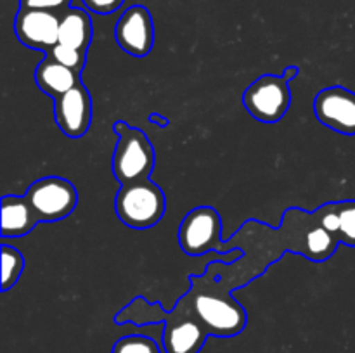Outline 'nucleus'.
<instances>
[{"instance_id": "obj_3", "label": "nucleus", "mask_w": 355, "mask_h": 353, "mask_svg": "<svg viewBox=\"0 0 355 353\" xmlns=\"http://www.w3.org/2000/svg\"><path fill=\"white\" fill-rule=\"evenodd\" d=\"M113 130L118 135L113 152V175L118 182L125 185L151 179L156 154L148 135L121 120L114 121Z\"/></svg>"}, {"instance_id": "obj_8", "label": "nucleus", "mask_w": 355, "mask_h": 353, "mask_svg": "<svg viewBox=\"0 0 355 353\" xmlns=\"http://www.w3.org/2000/svg\"><path fill=\"white\" fill-rule=\"evenodd\" d=\"M319 123L342 135H355V92L342 85L322 89L314 99Z\"/></svg>"}, {"instance_id": "obj_15", "label": "nucleus", "mask_w": 355, "mask_h": 353, "mask_svg": "<svg viewBox=\"0 0 355 353\" xmlns=\"http://www.w3.org/2000/svg\"><path fill=\"white\" fill-rule=\"evenodd\" d=\"M338 244L340 239L333 232H329L328 228H324L321 224L315 221L314 227L309 228L307 234H305L302 255H305L312 262L322 263L329 256L335 255Z\"/></svg>"}, {"instance_id": "obj_23", "label": "nucleus", "mask_w": 355, "mask_h": 353, "mask_svg": "<svg viewBox=\"0 0 355 353\" xmlns=\"http://www.w3.org/2000/svg\"><path fill=\"white\" fill-rule=\"evenodd\" d=\"M298 73H300V69H298V66H288V68L284 69L283 76L288 80V82H291V80L297 78Z\"/></svg>"}, {"instance_id": "obj_14", "label": "nucleus", "mask_w": 355, "mask_h": 353, "mask_svg": "<svg viewBox=\"0 0 355 353\" xmlns=\"http://www.w3.org/2000/svg\"><path fill=\"white\" fill-rule=\"evenodd\" d=\"M90 42H92V19L89 12L80 7H69L61 12L59 44L87 52Z\"/></svg>"}, {"instance_id": "obj_9", "label": "nucleus", "mask_w": 355, "mask_h": 353, "mask_svg": "<svg viewBox=\"0 0 355 353\" xmlns=\"http://www.w3.org/2000/svg\"><path fill=\"white\" fill-rule=\"evenodd\" d=\"M114 38L121 51L134 57H146L155 47V23L144 6H132L114 26Z\"/></svg>"}, {"instance_id": "obj_11", "label": "nucleus", "mask_w": 355, "mask_h": 353, "mask_svg": "<svg viewBox=\"0 0 355 353\" xmlns=\"http://www.w3.org/2000/svg\"><path fill=\"white\" fill-rule=\"evenodd\" d=\"M54 120L68 138H80L92 123V97L83 83L54 99Z\"/></svg>"}, {"instance_id": "obj_20", "label": "nucleus", "mask_w": 355, "mask_h": 353, "mask_svg": "<svg viewBox=\"0 0 355 353\" xmlns=\"http://www.w3.org/2000/svg\"><path fill=\"white\" fill-rule=\"evenodd\" d=\"M71 0H19V9L51 10V12H64L69 9Z\"/></svg>"}, {"instance_id": "obj_21", "label": "nucleus", "mask_w": 355, "mask_h": 353, "mask_svg": "<svg viewBox=\"0 0 355 353\" xmlns=\"http://www.w3.org/2000/svg\"><path fill=\"white\" fill-rule=\"evenodd\" d=\"M83 6L96 14H113L123 6L125 0H82Z\"/></svg>"}, {"instance_id": "obj_17", "label": "nucleus", "mask_w": 355, "mask_h": 353, "mask_svg": "<svg viewBox=\"0 0 355 353\" xmlns=\"http://www.w3.org/2000/svg\"><path fill=\"white\" fill-rule=\"evenodd\" d=\"M335 211L338 217V239L349 248H355V199L336 201Z\"/></svg>"}, {"instance_id": "obj_16", "label": "nucleus", "mask_w": 355, "mask_h": 353, "mask_svg": "<svg viewBox=\"0 0 355 353\" xmlns=\"http://www.w3.org/2000/svg\"><path fill=\"white\" fill-rule=\"evenodd\" d=\"M24 270V256L14 246L2 244V291L12 289Z\"/></svg>"}, {"instance_id": "obj_7", "label": "nucleus", "mask_w": 355, "mask_h": 353, "mask_svg": "<svg viewBox=\"0 0 355 353\" xmlns=\"http://www.w3.org/2000/svg\"><path fill=\"white\" fill-rule=\"evenodd\" d=\"M24 197L30 201L40 221H59L75 211L78 192L69 180L62 176H44L28 187Z\"/></svg>"}, {"instance_id": "obj_22", "label": "nucleus", "mask_w": 355, "mask_h": 353, "mask_svg": "<svg viewBox=\"0 0 355 353\" xmlns=\"http://www.w3.org/2000/svg\"><path fill=\"white\" fill-rule=\"evenodd\" d=\"M148 120H149V123H155V125H158V127H162V128H166L170 125L168 118L162 116V114H158V113H151L148 116Z\"/></svg>"}, {"instance_id": "obj_18", "label": "nucleus", "mask_w": 355, "mask_h": 353, "mask_svg": "<svg viewBox=\"0 0 355 353\" xmlns=\"http://www.w3.org/2000/svg\"><path fill=\"white\" fill-rule=\"evenodd\" d=\"M111 353H162V350L153 338L142 334H130L118 339Z\"/></svg>"}, {"instance_id": "obj_6", "label": "nucleus", "mask_w": 355, "mask_h": 353, "mask_svg": "<svg viewBox=\"0 0 355 353\" xmlns=\"http://www.w3.org/2000/svg\"><path fill=\"white\" fill-rule=\"evenodd\" d=\"M288 83L290 82L283 75L259 76L243 93V106L260 123H277L291 106Z\"/></svg>"}, {"instance_id": "obj_12", "label": "nucleus", "mask_w": 355, "mask_h": 353, "mask_svg": "<svg viewBox=\"0 0 355 353\" xmlns=\"http://www.w3.org/2000/svg\"><path fill=\"white\" fill-rule=\"evenodd\" d=\"M80 76L82 73L75 71L68 66H62L49 54H45V57L38 62L37 69H35V83L42 92L47 93L52 99H58L62 93L80 85L82 83Z\"/></svg>"}, {"instance_id": "obj_1", "label": "nucleus", "mask_w": 355, "mask_h": 353, "mask_svg": "<svg viewBox=\"0 0 355 353\" xmlns=\"http://www.w3.org/2000/svg\"><path fill=\"white\" fill-rule=\"evenodd\" d=\"M114 324H165L162 334L165 353H200L210 336L184 296L170 311L163 310L158 301L149 303L144 296H137L114 315Z\"/></svg>"}, {"instance_id": "obj_4", "label": "nucleus", "mask_w": 355, "mask_h": 353, "mask_svg": "<svg viewBox=\"0 0 355 353\" xmlns=\"http://www.w3.org/2000/svg\"><path fill=\"white\" fill-rule=\"evenodd\" d=\"M114 210L121 224L144 230L162 220L166 210V197L162 187L151 179L139 180L120 187L114 199Z\"/></svg>"}, {"instance_id": "obj_2", "label": "nucleus", "mask_w": 355, "mask_h": 353, "mask_svg": "<svg viewBox=\"0 0 355 353\" xmlns=\"http://www.w3.org/2000/svg\"><path fill=\"white\" fill-rule=\"evenodd\" d=\"M184 298L210 336L234 338L245 331L248 315L243 305L229 293L217 294L211 289L201 291L191 284V289L184 294Z\"/></svg>"}, {"instance_id": "obj_10", "label": "nucleus", "mask_w": 355, "mask_h": 353, "mask_svg": "<svg viewBox=\"0 0 355 353\" xmlns=\"http://www.w3.org/2000/svg\"><path fill=\"white\" fill-rule=\"evenodd\" d=\"M59 23L61 14L58 12L19 9L14 19V33L23 45L47 54L54 45L59 44Z\"/></svg>"}, {"instance_id": "obj_19", "label": "nucleus", "mask_w": 355, "mask_h": 353, "mask_svg": "<svg viewBox=\"0 0 355 353\" xmlns=\"http://www.w3.org/2000/svg\"><path fill=\"white\" fill-rule=\"evenodd\" d=\"M49 55L55 59L58 62H61L62 66H68V68L75 69V71L82 73L85 69L87 64V52L78 51V48H73L69 45L58 44L47 52Z\"/></svg>"}, {"instance_id": "obj_5", "label": "nucleus", "mask_w": 355, "mask_h": 353, "mask_svg": "<svg viewBox=\"0 0 355 353\" xmlns=\"http://www.w3.org/2000/svg\"><path fill=\"white\" fill-rule=\"evenodd\" d=\"M222 218L214 206H196L182 218L179 244L186 255L201 256L210 251L229 255L222 246Z\"/></svg>"}, {"instance_id": "obj_13", "label": "nucleus", "mask_w": 355, "mask_h": 353, "mask_svg": "<svg viewBox=\"0 0 355 353\" xmlns=\"http://www.w3.org/2000/svg\"><path fill=\"white\" fill-rule=\"evenodd\" d=\"M40 218L35 213L33 206L24 196L6 194L2 197V237L17 239L28 235L37 225Z\"/></svg>"}]
</instances>
